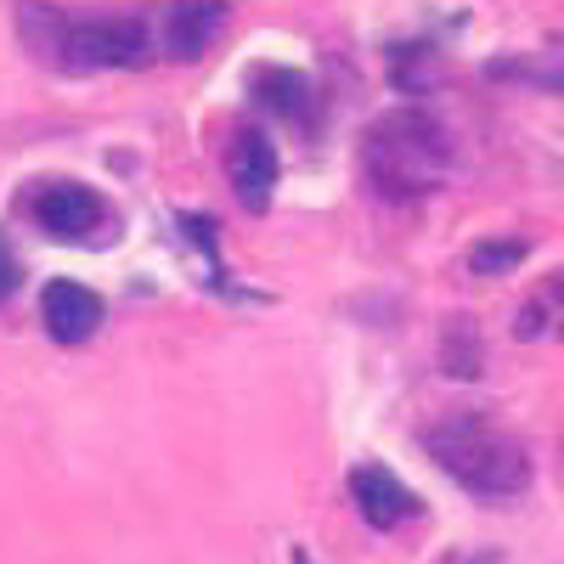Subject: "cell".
I'll use <instances>...</instances> for the list:
<instances>
[{
    "label": "cell",
    "instance_id": "cell-1",
    "mask_svg": "<svg viewBox=\"0 0 564 564\" xmlns=\"http://www.w3.org/2000/svg\"><path fill=\"white\" fill-rule=\"evenodd\" d=\"M18 34L23 45L68 74H102V68H148L153 63V23L130 18V12H108V18H74L63 7L45 0H23L18 7Z\"/></svg>",
    "mask_w": 564,
    "mask_h": 564
},
{
    "label": "cell",
    "instance_id": "cell-2",
    "mask_svg": "<svg viewBox=\"0 0 564 564\" xmlns=\"http://www.w3.org/2000/svg\"><path fill=\"white\" fill-rule=\"evenodd\" d=\"M423 452H430L441 475H452L480 502H508L531 486V457H525L520 435H508L502 423H491L480 412H452V417L430 423L423 430Z\"/></svg>",
    "mask_w": 564,
    "mask_h": 564
},
{
    "label": "cell",
    "instance_id": "cell-3",
    "mask_svg": "<svg viewBox=\"0 0 564 564\" xmlns=\"http://www.w3.org/2000/svg\"><path fill=\"white\" fill-rule=\"evenodd\" d=\"M361 170L372 181V193L384 198H423L452 175V135L441 119L417 113V108H395L361 141Z\"/></svg>",
    "mask_w": 564,
    "mask_h": 564
},
{
    "label": "cell",
    "instance_id": "cell-4",
    "mask_svg": "<svg viewBox=\"0 0 564 564\" xmlns=\"http://www.w3.org/2000/svg\"><path fill=\"white\" fill-rule=\"evenodd\" d=\"M34 226L45 231V238H57V243H90V238H102L108 231V204L90 193V186H74V181H52V186H40L34 193Z\"/></svg>",
    "mask_w": 564,
    "mask_h": 564
},
{
    "label": "cell",
    "instance_id": "cell-5",
    "mask_svg": "<svg viewBox=\"0 0 564 564\" xmlns=\"http://www.w3.org/2000/svg\"><path fill=\"white\" fill-rule=\"evenodd\" d=\"M226 18H231L226 0H170L164 18H159V45H164V57L198 63L209 45L220 40Z\"/></svg>",
    "mask_w": 564,
    "mask_h": 564
},
{
    "label": "cell",
    "instance_id": "cell-6",
    "mask_svg": "<svg viewBox=\"0 0 564 564\" xmlns=\"http://www.w3.org/2000/svg\"><path fill=\"white\" fill-rule=\"evenodd\" d=\"M102 316H108L102 294H90L85 282H45L40 322H45V334H52L57 345H85L102 327Z\"/></svg>",
    "mask_w": 564,
    "mask_h": 564
},
{
    "label": "cell",
    "instance_id": "cell-7",
    "mask_svg": "<svg viewBox=\"0 0 564 564\" xmlns=\"http://www.w3.org/2000/svg\"><path fill=\"white\" fill-rule=\"evenodd\" d=\"M350 497H356L361 520H367L372 531H395L406 513H417V497L390 475L384 463H361L356 475H350Z\"/></svg>",
    "mask_w": 564,
    "mask_h": 564
},
{
    "label": "cell",
    "instance_id": "cell-8",
    "mask_svg": "<svg viewBox=\"0 0 564 564\" xmlns=\"http://www.w3.org/2000/svg\"><path fill=\"white\" fill-rule=\"evenodd\" d=\"M276 148L265 130H243L238 141H231V186H238V198L249 209H265L271 186H276Z\"/></svg>",
    "mask_w": 564,
    "mask_h": 564
},
{
    "label": "cell",
    "instance_id": "cell-9",
    "mask_svg": "<svg viewBox=\"0 0 564 564\" xmlns=\"http://www.w3.org/2000/svg\"><path fill=\"white\" fill-rule=\"evenodd\" d=\"M254 97L282 113V119H305L311 108V79L300 68H254Z\"/></svg>",
    "mask_w": 564,
    "mask_h": 564
},
{
    "label": "cell",
    "instance_id": "cell-10",
    "mask_svg": "<svg viewBox=\"0 0 564 564\" xmlns=\"http://www.w3.org/2000/svg\"><path fill=\"white\" fill-rule=\"evenodd\" d=\"M531 243L525 238H486L468 249V271H480V276H508L513 265H525Z\"/></svg>",
    "mask_w": 564,
    "mask_h": 564
},
{
    "label": "cell",
    "instance_id": "cell-11",
    "mask_svg": "<svg viewBox=\"0 0 564 564\" xmlns=\"http://www.w3.org/2000/svg\"><path fill=\"white\" fill-rule=\"evenodd\" d=\"M18 282H23V265H18L12 243L0 238V300H12V294H18Z\"/></svg>",
    "mask_w": 564,
    "mask_h": 564
},
{
    "label": "cell",
    "instance_id": "cell-12",
    "mask_svg": "<svg viewBox=\"0 0 564 564\" xmlns=\"http://www.w3.org/2000/svg\"><path fill=\"white\" fill-rule=\"evenodd\" d=\"M452 564H497L491 553H480V558H452Z\"/></svg>",
    "mask_w": 564,
    "mask_h": 564
}]
</instances>
